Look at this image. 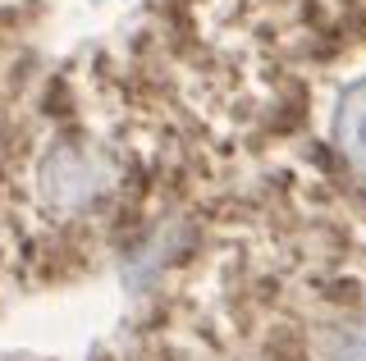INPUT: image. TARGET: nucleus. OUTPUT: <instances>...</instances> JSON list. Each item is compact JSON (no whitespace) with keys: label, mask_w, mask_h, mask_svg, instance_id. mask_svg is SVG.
Listing matches in <instances>:
<instances>
[{"label":"nucleus","mask_w":366,"mask_h":361,"mask_svg":"<svg viewBox=\"0 0 366 361\" xmlns=\"http://www.w3.org/2000/svg\"><path fill=\"white\" fill-rule=\"evenodd\" d=\"M335 142H339V151L348 156V165L366 178V78L352 83L348 92H343V101H339V110H335Z\"/></svg>","instance_id":"obj_1"}]
</instances>
